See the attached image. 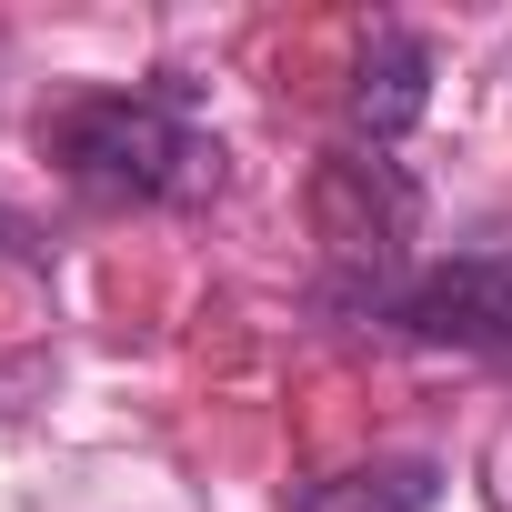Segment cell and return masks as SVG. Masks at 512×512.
I'll use <instances>...</instances> for the list:
<instances>
[{
  "instance_id": "3",
  "label": "cell",
  "mask_w": 512,
  "mask_h": 512,
  "mask_svg": "<svg viewBox=\"0 0 512 512\" xmlns=\"http://www.w3.org/2000/svg\"><path fill=\"white\" fill-rule=\"evenodd\" d=\"M392 322L412 342H452V352L512 362V251H462V262L412 272L392 292Z\"/></svg>"
},
{
  "instance_id": "4",
  "label": "cell",
  "mask_w": 512,
  "mask_h": 512,
  "mask_svg": "<svg viewBox=\"0 0 512 512\" xmlns=\"http://www.w3.org/2000/svg\"><path fill=\"white\" fill-rule=\"evenodd\" d=\"M422 101H432V51H422L412 31H372V51H362V71H352V121H362L372 141H402V131L422 121Z\"/></svg>"
},
{
  "instance_id": "2",
  "label": "cell",
  "mask_w": 512,
  "mask_h": 512,
  "mask_svg": "<svg viewBox=\"0 0 512 512\" xmlns=\"http://www.w3.org/2000/svg\"><path fill=\"white\" fill-rule=\"evenodd\" d=\"M412 221H422V201H412V181H402L392 161L342 151V161H322V171H312V231H322V251H332L352 282H372V292H382V282L402 272Z\"/></svg>"
},
{
  "instance_id": "1",
  "label": "cell",
  "mask_w": 512,
  "mask_h": 512,
  "mask_svg": "<svg viewBox=\"0 0 512 512\" xmlns=\"http://www.w3.org/2000/svg\"><path fill=\"white\" fill-rule=\"evenodd\" d=\"M41 151L91 191V201H191L221 181V151L181 121L161 91H91L41 121Z\"/></svg>"
},
{
  "instance_id": "5",
  "label": "cell",
  "mask_w": 512,
  "mask_h": 512,
  "mask_svg": "<svg viewBox=\"0 0 512 512\" xmlns=\"http://www.w3.org/2000/svg\"><path fill=\"white\" fill-rule=\"evenodd\" d=\"M292 512H432V462H352L292 492Z\"/></svg>"
}]
</instances>
